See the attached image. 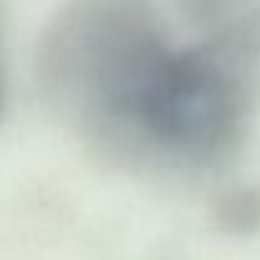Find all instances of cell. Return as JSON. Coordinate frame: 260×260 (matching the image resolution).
<instances>
[{
    "label": "cell",
    "instance_id": "cell-2",
    "mask_svg": "<svg viewBox=\"0 0 260 260\" xmlns=\"http://www.w3.org/2000/svg\"><path fill=\"white\" fill-rule=\"evenodd\" d=\"M214 219L232 235H252L260 230V186L230 189L214 209Z\"/></svg>",
    "mask_w": 260,
    "mask_h": 260
},
{
    "label": "cell",
    "instance_id": "cell-1",
    "mask_svg": "<svg viewBox=\"0 0 260 260\" xmlns=\"http://www.w3.org/2000/svg\"><path fill=\"white\" fill-rule=\"evenodd\" d=\"M169 49L138 0H74L41 36L39 89L84 138L133 158L138 110Z\"/></svg>",
    "mask_w": 260,
    "mask_h": 260
},
{
    "label": "cell",
    "instance_id": "cell-3",
    "mask_svg": "<svg viewBox=\"0 0 260 260\" xmlns=\"http://www.w3.org/2000/svg\"><path fill=\"white\" fill-rule=\"evenodd\" d=\"M0 112H3V77H0Z\"/></svg>",
    "mask_w": 260,
    "mask_h": 260
}]
</instances>
